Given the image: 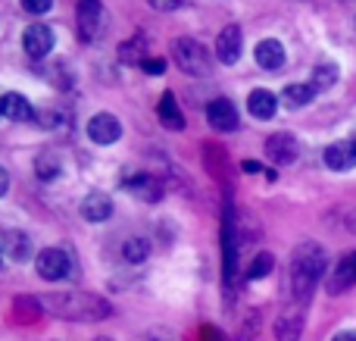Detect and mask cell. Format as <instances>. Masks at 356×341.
<instances>
[{"label": "cell", "instance_id": "1", "mask_svg": "<svg viewBox=\"0 0 356 341\" xmlns=\"http://www.w3.org/2000/svg\"><path fill=\"white\" fill-rule=\"evenodd\" d=\"M41 310L56 313V317L66 319H81V323H94V319H106L110 317V304L104 298H94V294H81V292H69V294H44Z\"/></svg>", "mask_w": 356, "mask_h": 341}, {"label": "cell", "instance_id": "2", "mask_svg": "<svg viewBox=\"0 0 356 341\" xmlns=\"http://www.w3.org/2000/svg\"><path fill=\"white\" fill-rule=\"evenodd\" d=\"M325 273V251L319 244L307 241L294 251V260H291V292L297 301H307L313 294L316 282Z\"/></svg>", "mask_w": 356, "mask_h": 341}, {"label": "cell", "instance_id": "3", "mask_svg": "<svg viewBox=\"0 0 356 341\" xmlns=\"http://www.w3.org/2000/svg\"><path fill=\"white\" fill-rule=\"evenodd\" d=\"M172 56H175L178 69L188 75H209V69H213L203 44L194 41V38H178L175 47H172Z\"/></svg>", "mask_w": 356, "mask_h": 341}, {"label": "cell", "instance_id": "4", "mask_svg": "<svg viewBox=\"0 0 356 341\" xmlns=\"http://www.w3.org/2000/svg\"><path fill=\"white\" fill-rule=\"evenodd\" d=\"M35 267H38V276H41V279L60 282V279H66V276H69V257L63 254L60 248H47V251H41V254H38Z\"/></svg>", "mask_w": 356, "mask_h": 341}, {"label": "cell", "instance_id": "5", "mask_svg": "<svg viewBox=\"0 0 356 341\" xmlns=\"http://www.w3.org/2000/svg\"><path fill=\"white\" fill-rule=\"evenodd\" d=\"M88 138L94 144H113L122 138V122H119L113 113H97V116L88 122Z\"/></svg>", "mask_w": 356, "mask_h": 341}, {"label": "cell", "instance_id": "6", "mask_svg": "<svg viewBox=\"0 0 356 341\" xmlns=\"http://www.w3.org/2000/svg\"><path fill=\"white\" fill-rule=\"evenodd\" d=\"M22 47H25V54L35 56V60L47 56L50 50H54V29H47V25H29L22 35Z\"/></svg>", "mask_w": 356, "mask_h": 341}, {"label": "cell", "instance_id": "7", "mask_svg": "<svg viewBox=\"0 0 356 341\" xmlns=\"http://www.w3.org/2000/svg\"><path fill=\"white\" fill-rule=\"evenodd\" d=\"M207 119L216 132H234L238 129V110H234L232 100L219 97V100H209L207 106Z\"/></svg>", "mask_w": 356, "mask_h": 341}, {"label": "cell", "instance_id": "8", "mask_svg": "<svg viewBox=\"0 0 356 341\" xmlns=\"http://www.w3.org/2000/svg\"><path fill=\"white\" fill-rule=\"evenodd\" d=\"M297 154H300L297 141L291 135H284V132H278V135H272L269 141H266V157H269L272 163H278V166H288V163H294Z\"/></svg>", "mask_w": 356, "mask_h": 341}, {"label": "cell", "instance_id": "9", "mask_svg": "<svg viewBox=\"0 0 356 341\" xmlns=\"http://www.w3.org/2000/svg\"><path fill=\"white\" fill-rule=\"evenodd\" d=\"M241 44H244V38H241L238 25H225V29L219 31V41H216V56H219L225 66H234L241 56Z\"/></svg>", "mask_w": 356, "mask_h": 341}, {"label": "cell", "instance_id": "10", "mask_svg": "<svg viewBox=\"0 0 356 341\" xmlns=\"http://www.w3.org/2000/svg\"><path fill=\"white\" fill-rule=\"evenodd\" d=\"M325 166L334 173H344V169L356 166V141H338L325 148Z\"/></svg>", "mask_w": 356, "mask_h": 341}, {"label": "cell", "instance_id": "11", "mask_svg": "<svg viewBox=\"0 0 356 341\" xmlns=\"http://www.w3.org/2000/svg\"><path fill=\"white\" fill-rule=\"evenodd\" d=\"M100 19H104L100 0H79V31H81V41H91V38L97 35Z\"/></svg>", "mask_w": 356, "mask_h": 341}, {"label": "cell", "instance_id": "12", "mask_svg": "<svg viewBox=\"0 0 356 341\" xmlns=\"http://www.w3.org/2000/svg\"><path fill=\"white\" fill-rule=\"evenodd\" d=\"M81 216H85L88 223H104V219L113 216V200L106 198L104 191H91L81 200Z\"/></svg>", "mask_w": 356, "mask_h": 341}, {"label": "cell", "instance_id": "13", "mask_svg": "<svg viewBox=\"0 0 356 341\" xmlns=\"http://www.w3.org/2000/svg\"><path fill=\"white\" fill-rule=\"evenodd\" d=\"M350 285H356V254L341 257V263L334 267V273H332V282H328V292L341 294V292H347Z\"/></svg>", "mask_w": 356, "mask_h": 341}, {"label": "cell", "instance_id": "14", "mask_svg": "<svg viewBox=\"0 0 356 341\" xmlns=\"http://www.w3.org/2000/svg\"><path fill=\"white\" fill-rule=\"evenodd\" d=\"M303 332V310L300 307H291L282 313V319L275 323V338L278 341H297Z\"/></svg>", "mask_w": 356, "mask_h": 341}, {"label": "cell", "instance_id": "15", "mask_svg": "<svg viewBox=\"0 0 356 341\" xmlns=\"http://www.w3.org/2000/svg\"><path fill=\"white\" fill-rule=\"evenodd\" d=\"M0 113H3L6 119H16V122H25V119L35 116V110H31V104L22 97V94L10 91L0 97Z\"/></svg>", "mask_w": 356, "mask_h": 341}, {"label": "cell", "instance_id": "16", "mask_svg": "<svg viewBox=\"0 0 356 341\" xmlns=\"http://www.w3.org/2000/svg\"><path fill=\"white\" fill-rule=\"evenodd\" d=\"M156 113H160V122L166 125L169 132H181L184 129V116H181V110H178L172 91H166L160 97V106H156Z\"/></svg>", "mask_w": 356, "mask_h": 341}, {"label": "cell", "instance_id": "17", "mask_svg": "<svg viewBox=\"0 0 356 341\" xmlns=\"http://www.w3.org/2000/svg\"><path fill=\"white\" fill-rule=\"evenodd\" d=\"M247 106H250V113L257 119H272V116H275L278 100H275V94H272V91L257 88V91H250V97H247Z\"/></svg>", "mask_w": 356, "mask_h": 341}, {"label": "cell", "instance_id": "18", "mask_svg": "<svg viewBox=\"0 0 356 341\" xmlns=\"http://www.w3.org/2000/svg\"><path fill=\"white\" fill-rule=\"evenodd\" d=\"M257 63L263 69H278L284 63V47L275 38H266V41L257 44Z\"/></svg>", "mask_w": 356, "mask_h": 341}, {"label": "cell", "instance_id": "19", "mask_svg": "<svg viewBox=\"0 0 356 341\" xmlns=\"http://www.w3.org/2000/svg\"><path fill=\"white\" fill-rule=\"evenodd\" d=\"M125 188H129L131 194H138V198H144V200H156L163 194V185L154 179V175H131V179L125 182Z\"/></svg>", "mask_w": 356, "mask_h": 341}, {"label": "cell", "instance_id": "20", "mask_svg": "<svg viewBox=\"0 0 356 341\" xmlns=\"http://www.w3.org/2000/svg\"><path fill=\"white\" fill-rule=\"evenodd\" d=\"M316 88L313 85H288L282 91V100L291 106V110H300V106H307L309 100H313Z\"/></svg>", "mask_w": 356, "mask_h": 341}, {"label": "cell", "instance_id": "21", "mask_svg": "<svg viewBox=\"0 0 356 341\" xmlns=\"http://www.w3.org/2000/svg\"><path fill=\"white\" fill-rule=\"evenodd\" d=\"M29 251H31L29 235H22V232H6V254H10L13 260L16 263L29 260Z\"/></svg>", "mask_w": 356, "mask_h": 341}, {"label": "cell", "instance_id": "22", "mask_svg": "<svg viewBox=\"0 0 356 341\" xmlns=\"http://www.w3.org/2000/svg\"><path fill=\"white\" fill-rule=\"evenodd\" d=\"M338 66L334 63H319L313 72V88L316 91H328V88H334V81H338Z\"/></svg>", "mask_w": 356, "mask_h": 341}, {"label": "cell", "instance_id": "23", "mask_svg": "<svg viewBox=\"0 0 356 341\" xmlns=\"http://www.w3.org/2000/svg\"><path fill=\"white\" fill-rule=\"evenodd\" d=\"M144 47H147V41H144V35H135V38H131V41L119 44V60H122V63H141Z\"/></svg>", "mask_w": 356, "mask_h": 341}, {"label": "cell", "instance_id": "24", "mask_svg": "<svg viewBox=\"0 0 356 341\" xmlns=\"http://www.w3.org/2000/svg\"><path fill=\"white\" fill-rule=\"evenodd\" d=\"M35 173L41 182H54L56 175H60V160H56L54 154H41L35 157Z\"/></svg>", "mask_w": 356, "mask_h": 341}, {"label": "cell", "instance_id": "25", "mask_svg": "<svg viewBox=\"0 0 356 341\" xmlns=\"http://www.w3.org/2000/svg\"><path fill=\"white\" fill-rule=\"evenodd\" d=\"M272 267H275V257L272 254H257L250 263V269H247V279H263V276L272 273Z\"/></svg>", "mask_w": 356, "mask_h": 341}, {"label": "cell", "instance_id": "26", "mask_svg": "<svg viewBox=\"0 0 356 341\" xmlns=\"http://www.w3.org/2000/svg\"><path fill=\"white\" fill-rule=\"evenodd\" d=\"M150 254V244L144 241V238H131V241H125V257H129V263H144Z\"/></svg>", "mask_w": 356, "mask_h": 341}, {"label": "cell", "instance_id": "27", "mask_svg": "<svg viewBox=\"0 0 356 341\" xmlns=\"http://www.w3.org/2000/svg\"><path fill=\"white\" fill-rule=\"evenodd\" d=\"M22 6L29 13H35V16H41V13H47L54 6V0H22Z\"/></svg>", "mask_w": 356, "mask_h": 341}, {"label": "cell", "instance_id": "28", "mask_svg": "<svg viewBox=\"0 0 356 341\" xmlns=\"http://www.w3.org/2000/svg\"><path fill=\"white\" fill-rule=\"evenodd\" d=\"M163 69H166V60H144V72H150V75H160Z\"/></svg>", "mask_w": 356, "mask_h": 341}, {"label": "cell", "instance_id": "29", "mask_svg": "<svg viewBox=\"0 0 356 341\" xmlns=\"http://www.w3.org/2000/svg\"><path fill=\"white\" fill-rule=\"evenodd\" d=\"M150 6H154V10H175V6H181V0H150Z\"/></svg>", "mask_w": 356, "mask_h": 341}, {"label": "cell", "instance_id": "30", "mask_svg": "<svg viewBox=\"0 0 356 341\" xmlns=\"http://www.w3.org/2000/svg\"><path fill=\"white\" fill-rule=\"evenodd\" d=\"M6 188H10V175H6V169L0 166V194H6Z\"/></svg>", "mask_w": 356, "mask_h": 341}, {"label": "cell", "instance_id": "31", "mask_svg": "<svg viewBox=\"0 0 356 341\" xmlns=\"http://www.w3.org/2000/svg\"><path fill=\"white\" fill-rule=\"evenodd\" d=\"M332 341H356V332H338Z\"/></svg>", "mask_w": 356, "mask_h": 341}, {"label": "cell", "instance_id": "32", "mask_svg": "<svg viewBox=\"0 0 356 341\" xmlns=\"http://www.w3.org/2000/svg\"><path fill=\"white\" fill-rule=\"evenodd\" d=\"M244 173H259V163H253V160H247V163H244Z\"/></svg>", "mask_w": 356, "mask_h": 341}, {"label": "cell", "instance_id": "33", "mask_svg": "<svg viewBox=\"0 0 356 341\" xmlns=\"http://www.w3.org/2000/svg\"><path fill=\"white\" fill-rule=\"evenodd\" d=\"M0 263H3V251H0Z\"/></svg>", "mask_w": 356, "mask_h": 341}, {"label": "cell", "instance_id": "34", "mask_svg": "<svg viewBox=\"0 0 356 341\" xmlns=\"http://www.w3.org/2000/svg\"><path fill=\"white\" fill-rule=\"evenodd\" d=\"M97 341H110V338H97Z\"/></svg>", "mask_w": 356, "mask_h": 341}]
</instances>
